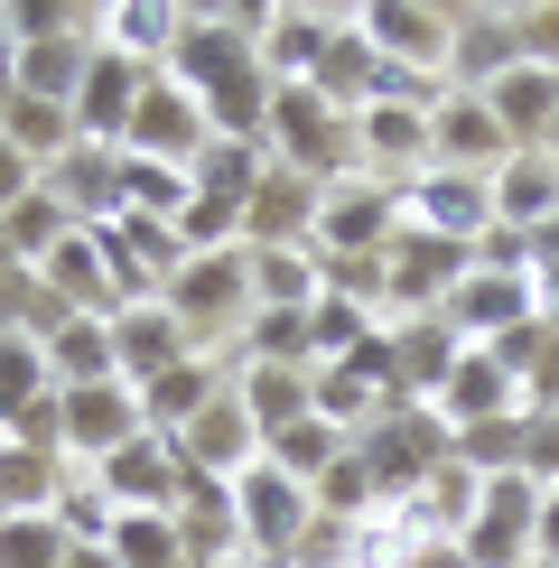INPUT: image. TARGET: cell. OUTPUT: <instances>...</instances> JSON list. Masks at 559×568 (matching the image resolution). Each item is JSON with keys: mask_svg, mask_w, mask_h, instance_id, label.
<instances>
[{"mask_svg": "<svg viewBox=\"0 0 559 568\" xmlns=\"http://www.w3.org/2000/svg\"><path fill=\"white\" fill-rule=\"evenodd\" d=\"M262 150H271V169H298L317 186H336V178L364 169V159H355V112H336L317 84H271Z\"/></svg>", "mask_w": 559, "mask_h": 568, "instance_id": "obj_1", "label": "cell"}, {"mask_svg": "<svg viewBox=\"0 0 559 568\" xmlns=\"http://www.w3.org/2000/svg\"><path fill=\"white\" fill-rule=\"evenodd\" d=\"M159 298H169V317L186 326V345L215 364V345L224 336L243 345V326H252V252L243 243H233V252H186V271Z\"/></svg>", "mask_w": 559, "mask_h": 568, "instance_id": "obj_2", "label": "cell"}, {"mask_svg": "<svg viewBox=\"0 0 559 568\" xmlns=\"http://www.w3.org/2000/svg\"><path fill=\"white\" fill-rule=\"evenodd\" d=\"M355 447H364L373 485H383V504H402V494H429V476L457 457V429L429 410V400H392V410L373 419Z\"/></svg>", "mask_w": 559, "mask_h": 568, "instance_id": "obj_3", "label": "cell"}, {"mask_svg": "<svg viewBox=\"0 0 559 568\" xmlns=\"http://www.w3.org/2000/svg\"><path fill=\"white\" fill-rule=\"evenodd\" d=\"M233 513H243V550L262 568H298V550H308V531H317V494L298 476H280L271 457L233 476Z\"/></svg>", "mask_w": 559, "mask_h": 568, "instance_id": "obj_4", "label": "cell"}, {"mask_svg": "<svg viewBox=\"0 0 559 568\" xmlns=\"http://www.w3.org/2000/svg\"><path fill=\"white\" fill-rule=\"evenodd\" d=\"M402 186H392V178H336V186H326V196H317V233H308V252H317V262H364V252H392V243H402Z\"/></svg>", "mask_w": 559, "mask_h": 568, "instance_id": "obj_5", "label": "cell"}, {"mask_svg": "<svg viewBox=\"0 0 559 568\" xmlns=\"http://www.w3.org/2000/svg\"><path fill=\"white\" fill-rule=\"evenodd\" d=\"M541 494H550V485H531V476H485V504H476V523L457 531V559H466V568H531Z\"/></svg>", "mask_w": 559, "mask_h": 568, "instance_id": "obj_6", "label": "cell"}, {"mask_svg": "<svg viewBox=\"0 0 559 568\" xmlns=\"http://www.w3.org/2000/svg\"><path fill=\"white\" fill-rule=\"evenodd\" d=\"M205 140H215V122H205V103H196L177 75H150V84H140V112H131V131H122V150H131V159H159V169H196Z\"/></svg>", "mask_w": 559, "mask_h": 568, "instance_id": "obj_7", "label": "cell"}, {"mask_svg": "<svg viewBox=\"0 0 559 568\" xmlns=\"http://www.w3.org/2000/svg\"><path fill=\"white\" fill-rule=\"evenodd\" d=\"M402 215L419 233H448V243L476 252L485 233H495V178H476V169H419L402 186Z\"/></svg>", "mask_w": 559, "mask_h": 568, "instance_id": "obj_8", "label": "cell"}, {"mask_svg": "<svg viewBox=\"0 0 559 568\" xmlns=\"http://www.w3.org/2000/svg\"><path fill=\"white\" fill-rule=\"evenodd\" d=\"M438 317L457 326V345H495V336H512V326L541 317V280L531 271H466Z\"/></svg>", "mask_w": 559, "mask_h": 568, "instance_id": "obj_9", "label": "cell"}, {"mask_svg": "<svg viewBox=\"0 0 559 568\" xmlns=\"http://www.w3.org/2000/svg\"><path fill=\"white\" fill-rule=\"evenodd\" d=\"M93 485L112 494V513H177V494H186V457H177V438L140 429L131 447H112V457L93 466Z\"/></svg>", "mask_w": 559, "mask_h": 568, "instance_id": "obj_10", "label": "cell"}, {"mask_svg": "<svg viewBox=\"0 0 559 568\" xmlns=\"http://www.w3.org/2000/svg\"><path fill=\"white\" fill-rule=\"evenodd\" d=\"M57 429H65V457L75 466H103L112 447H131L150 419H140L131 383H75V392H57Z\"/></svg>", "mask_w": 559, "mask_h": 568, "instance_id": "obj_11", "label": "cell"}, {"mask_svg": "<svg viewBox=\"0 0 559 568\" xmlns=\"http://www.w3.org/2000/svg\"><path fill=\"white\" fill-rule=\"evenodd\" d=\"M355 29L373 38V57H383V65H410V75L448 84V10H429V0H364Z\"/></svg>", "mask_w": 559, "mask_h": 568, "instance_id": "obj_12", "label": "cell"}, {"mask_svg": "<svg viewBox=\"0 0 559 568\" xmlns=\"http://www.w3.org/2000/svg\"><path fill=\"white\" fill-rule=\"evenodd\" d=\"M512 65H522V29H512V10L457 0V10H448V84L457 93H485V84H504Z\"/></svg>", "mask_w": 559, "mask_h": 568, "instance_id": "obj_13", "label": "cell"}, {"mask_svg": "<svg viewBox=\"0 0 559 568\" xmlns=\"http://www.w3.org/2000/svg\"><path fill=\"white\" fill-rule=\"evenodd\" d=\"M429 112H438V103H364V112H355V159H364V178H419V169H438Z\"/></svg>", "mask_w": 559, "mask_h": 568, "instance_id": "obj_14", "label": "cell"}, {"mask_svg": "<svg viewBox=\"0 0 559 568\" xmlns=\"http://www.w3.org/2000/svg\"><path fill=\"white\" fill-rule=\"evenodd\" d=\"M177 457H186V476H215V485H233L243 466H262V429H252V410L233 400V383L177 429Z\"/></svg>", "mask_w": 559, "mask_h": 568, "instance_id": "obj_15", "label": "cell"}, {"mask_svg": "<svg viewBox=\"0 0 559 568\" xmlns=\"http://www.w3.org/2000/svg\"><path fill=\"white\" fill-rule=\"evenodd\" d=\"M317 196H326L317 178H298V169H262V186H252V205H243V252H308V233H317Z\"/></svg>", "mask_w": 559, "mask_h": 568, "instance_id": "obj_16", "label": "cell"}, {"mask_svg": "<svg viewBox=\"0 0 559 568\" xmlns=\"http://www.w3.org/2000/svg\"><path fill=\"white\" fill-rule=\"evenodd\" d=\"M429 140H438V169H476V178H495L504 159H522L512 150V131L495 122V103L485 93H438V112H429Z\"/></svg>", "mask_w": 559, "mask_h": 568, "instance_id": "obj_17", "label": "cell"}, {"mask_svg": "<svg viewBox=\"0 0 559 568\" xmlns=\"http://www.w3.org/2000/svg\"><path fill=\"white\" fill-rule=\"evenodd\" d=\"M186 326L169 317V298H131V307H112V364H122V383H159L169 364H186Z\"/></svg>", "mask_w": 559, "mask_h": 568, "instance_id": "obj_18", "label": "cell"}, {"mask_svg": "<svg viewBox=\"0 0 559 568\" xmlns=\"http://www.w3.org/2000/svg\"><path fill=\"white\" fill-rule=\"evenodd\" d=\"M140 84H150V65L112 57V47H93L84 65V93H75V140H93V150H122L131 112H140Z\"/></svg>", "mask_w": 559, "mask_h": 568, "instance_id": "obj_19", "label": "cell"}, {"mask_svg": "<svg viewBox=\"0 0 559 568\" xmlns=\"http://www.w3.org/2000/svg\"><path fill=\"white\" fill-rule=\"evenodd\" d=\"M38 186H47V196H57L84 233H93V224H122V150H93V140H75V150H65Z\"/></svg>", "mask_w": 559, "mask_h": 568, "instance_id": "obj_20", "label": "cell"}, {"mask_svg": "<svg viewBox=\"0 0 559 568\" xmlns=\"http://www.w3.org/2000/svg\"><path fill=\"white\" fill-rule=\"evenodd\" d=\"M186 29V0H103L93 10V47H112V57H131V65H169V47Z\"/></svg>", "mask_w": 559, "mask_h": 568, "instance_id": "obj_21", "label": "cell"}, {"mask_svg": "<svg viewBox=\"0 0 559 568\" xmlns=\"http://www.w3.org/2000/svg\"><path fill=\"white\" fill-rule=\"evenodd\" d=\"M429 410L448 419V429H485V419H512V410H522V383H512V373H504L485 345H466V354H457V373L438 383Z\"/></svg>", "mask_w": 559, "mask_h": 568, "instance_id": "obj_22", "label": "cell"}, {"mask_svg": "<svg viewBox=\"0 0 559 568\" xmlns=\"http://www.w3.org/2000/svg\"><path fill=\"white\" fill-rule=\"evenodd\" d=\"M38 290H57L75 317H112V307H122V280H112V262H103V233L75 224V233L38 262Z\"/></svg>", "mask_w": 559, "mask_h": 568, "instance_id": "obj_23", "label": "cell"}, {"mask_svg": "<svg viewBox=\"0 0 559 568\" xmlns=\"http://www.w3.org/2000/svg\"><path fill=\"white\" fill-rule=\"evenodd\" d=\"M457 326L448 317H392V400H438V383L457 373Z\"/></svg>", "mask_w": 559, "mask_h": 568, "instance_id": "obj_24", "label": "cell"}, {"mask_svg": "<svg viewBox=\"0 0 559 568\" xmlns=\"http://www.w3.org/2000/svg\"><path fill=\"white\" fill-rule=\"evenodd\" d=\"M177 540H186V559H196V568L252 559V550H243V513H233V485L186 476V494H177Z\"/></svg>", "mask_w": 559, "mask_h": 568, "instance_id": "obj_25", "label": "cell"}, {"mask_svg": "<svg viewBox=\"0 0 559 568\" xmlns=\"http://www.w3.org/2000/svg\"><path fill=\"white\" fill-rule=\"evenodd\" d=\"M495 224L504 233H550L559 224V159L550 150H522L495 169Z\"/></svg>", "mask_w": 559, "mask_h": 568, "instance_id": "obj_26", "label": "cell"}, {"mask_svg": "<svg viewBox=\"0 0 559 568\" xmlns=\"http://www.w3.org/2000/svg\"><path fill=\"white\" fill-rule=\"evenodd\" d=\"M336 19H345V10H271V29H262V75H271V84H308L317 65H326V47H336Z\"/></svg>", "mask_w": 559, "mask_h": 568, "instance_id": "obj_27", "label": "cell"}, {"mask_svg": "<svg viewBox=\"0 0 559 568\" xmlns=\"http://www.w3.org/2000/svg\"><path fill=\"white\" fill-rule=\"evenodd\" d=\"M308 373H317V364H308ZM308 373H298V364H233V400L252 410L262 447H271L280 429H298V419H317V410H308Z\"/></svg>", "mask_w": 559, "mask_h": 568, "instance_id": "obj_28", "label": "cell"}, {"mask_svg": "<svg viewBox=\"0 0 559 568\" xmlns=\"http://www.w3.org/2000/svg\"><path fill=\"white\" fill-rule=\"evenodd\" d=\"M485 103H495V122L512 131V150H541L559 131V75L550 65H512L504 84H485Z\"/></svg>", "mask_w": 559, "mask_h": 568, "instance_id": "obj_29", "label": "cell"}, {"mask_svg": "<svg viewBox=\"0 0 559 568\" xmlns=\"http://www.w3.org/2000/svg\"><path fill=\"white\" fill-rule=\"evenodd\" d=\"M224 383H233L224 364H205V354H186V364H169L159 383H140V419H150L159 438H177V429H186V419H196V410H205V400H215Z\"/></svg>", "mask_w": 559, "mask_h": 568, "instance_id": "obj_30", "label": "cell"}, {"mask_svg": "<svg viewBox=\"0 0 559 568\" xmlns=\"http://www.w3.org/2000/svg\"><path fill=\"white\" fill-rule=\"evenodd\" d=\"M0 140H10V150L47 178L65 150H75V103H38V93H10V112H0Z\"/></svg>", "mask_w": 559, "mask_h": 568, "instance_id": "obj_31", "label": "cell"}, {"mask_svg": "<svg viewBox=\"0 0 559 568\" xmlns=\"http://www.w3.org/2000/svg\"><path fill=\"white\" fill-rule=\"evenodd\" d=\"M308 84H317L336 112H364V103H373V84H383V57H373V38L355 29V10L336 19V47H326V65H317Z\"/></svg>", "mask_w": 559, "mask_h": 568, "instance_id": "obj_32", "label": "cell"}, {"mask_svg": "<svg viewBox=\"0 0 559 568\" xmlns=\"http://www.w3.org/2000/svg\"><path fill=\"white\" fill-rule=\"evenodd\" d=\"M57 504H65V457L0 438V513H57Z\"/></svg>", "mask_w": 559, "mask_h": 568, "instance_id": "obj_33", "label": "cell"}, {"mask_svg": "<svg viewBox=\"0 0 559 568\" xmlns=\"http://www.w3.org/2000/svg\"><path fill=\"white\" fill-rule=\"evenodd\" d=\"M47 364H57V392L122 383V364H112V317H65L57 336H47Z\"/></svg>", "mask_w": 559, "mask_h": 568, "instance_id": "obj_34", "label": "cell"}, {"mask_svg": "<svg viewBox=\"0 0 559 568\" xmlns=\"http://www.w3.org/2000/svg\"><path fill=\"white\" fill-rule=\"evenodd\" d=\"M47 392H57V364H47V345L29 336V326H0V419L38 410Z\"/></svg>", "mask_w": 559, "mask_h": 568, "instance_id": "obj_35", "label": "cell"}, {"mask_svg": "<svg viewBox=\"0 0 559 568\" xmlns=\"http://www.w3.org/2000/svg\"><path fill=\"white\" fill-rule=\"evenodd\" d=\"M84 65H93V38L19 47V93H38V103H75V93H84Z\"/></svg>", "mask_w": 559, "mask_h": 568, "instance_id": "obj_36", "label": "cell"}, {"mask_svg": "<svg viewBox=\"0 0 559 568\" xmlns=\"http://www.w3.org/2000/svg\"><path fill=\"white\" fill-rule=\"evenodd\" d=\"M122 568H196L177 540V513H112V540H103Z\"/></svg>", "mask_w": 559, "mask_h": 568, "instance_id": "obj_37", "label": "cell"}, {"mask_svg": "<svg viewBox=\"0 0 559 568\" xmlns=\"http://www.w3.org/2000/svg\"><path fill=\"white\" fill-rule=\"evenodd\" d=\"M271 150L262 140H205V159L186 178H196V196H224V205H252V186H262Z\"/></svg>", "mask_w": 559, "mask_h": 568, "instance_id": "obj_38", "label": "cell"}, {"mask_svg": "<svg viewBox=\"0 0 559 568\" xmlns=\"http://www.w3.org/2000/svg\"><path fill=\"white\" fill-rule=\"evenodd\" d=\"M65 233H75V215H65V205L47 196V186H38V196H19L10 215H0V243H10V262H19V271H38L47 252L65 243Z\"/></svg>", "mask_w": 559, "mask_h": 568, "instance_id": "obj_39", "label": "cell"}, {"mask_svg": "<svg viewBox=\"0 0 559 568\" xmlns=\"http://www.w3.org/2000/svg\"><path fill=\"white\" fill-rule=\"evenodd\" d=\"M186 196H196V178H186V169H159V159H131V150H122V215L177 224Z\"/></svg>", "mask_w": 559, "mask_h": 568, "instance_id": "obj_40", "label": "cell"}, {"mask_svg": "<svg viewBox=\"0 0 559 568\" xmlns=\"http://www.w3.org/2000/svg\"><path fill=\"white\" fill-rule=\"evenodd\" d=\"M243 364H298V373H308V364H317V345H308V307H252V326H243Z\"/></svg>", "mask_w": 559, "mask_h": 568, "instance_id": "obj_41", "label": "cell"}, {"mask_svg": "<svg viewBox=\"0 0 559 568\" xmlns=\"http://www.w3.org/2000/svg\"><path fill=\"white\" fill-rule=\"evenodd\" d=\"M522 457H531V410L457 429V466H476V476H522Z\"/></svg>", "mask_w": 559, "mask_h": 568, "instance_id": "obj_42", "label": "cell"}, {"mask_svg": "<svg viewBox=\"0 0 559 568\" xmlns=\"http://www.w3.org/2000/svg\"><path fill=\"white\" fill-rule=\"evenodd\" d=\"M317 252H252V307H317Z\"/></svg>", "mask_w": 559, "mask_h": 568, "instance_id": "obj_43", "label": "cell"}, {"mask_svg": "<svg viewBox=\"0 0 559 568\" xmlns=\"http://www.w3.org/2000/svg\"><path fill=\"white\" fill-rule=\"evenodd\" d=\"M308 494H317V523H364V513L383 504V485H373V466H364V447H345V457L326 466V476H317Z\"/></svg>", "mask_w": 559, "mask_h": 568, "instance_id": "obj_44", "label": "cell"}, {"mask_svg": "<svg viewBox=\"0 0 559 568\" xmlns=\"http://www.w3.org/2000/svg\"><path fill=\"white\" fill-rule=\"evenodd\" d=\"M345 447H355V438H345V429H326V419H298V429H280V438L262 447V457L280 466V476H298V485H317L326 466L345 457Z\"/></svg>", "mask_w": 559, "mask_h": 568, "instance_id": "obj_45", "label": "cell"}, {"mask_svg": "<svg viewBox=\"0 0 559 568\" xmlns=\"http://www.w3.org/2000/svg\"><path fill=\"white\" fill-rule=\"evenodd\" d=\"M65 523L57 513H0V568H65Z\"/></svg>", "mask_w": 559, "mask_h": 568, "instance_id": "obj_46", "label": "cell"}, {"mask_svg": "<svg viewBox=\"0 0 559 568\" xmlns=\"http://www.w3.org/2000/svg\"><path fill=\"white\" fill-rule=\"evenodd\" d=\"M512 29H522V65H550V75H559V0L512 10Z\"/></svg>", "mask_w": 559, "mask_h": 568, "instance_id": "obj_47", "label": "cell"}, {"mask_svg": "<svg viewBox=\"0 0 559 568\" xmlns=\"http://www.w3.org/2000/svg\"><path fill=\"white\" fill-rule=\"evenodd\" d=\"M522 410H559V317L541 326V354H531V373H522Z\"/></svg>", "mask_w": 559, "mask_h": 568, "instance_id": "obj_48", "label": "cell"}, {"mask_svg": "<svg viewBox=\"0 0 559 568\" xmlns=\"http://www.w3.org/2000/svg\"><path fill=\"white\" fill-rule=\"evenodd\" d=\"M522 476L559 494V410H531V457H522Z\"/></svg>", "mask_w": 559, "mask_h": 568, "instance_id": "obj_49", "label": "cell"}, {"mask_svg": "<svg viewBox=\"0 0 559 568\" xmlns=\"http://www.w3.org/2000/svg\"><path fill=\"white\" fill-rule=\"evenodd\" d=\"M19 196H38V169H29V159L10 150V140H0V215H10Z\"/></svg>", "mask_w": 559, "mask_h": 568, "instance_id": "obj_50", "label": "cell"}, {"mask_svg": "<svg viewBox=\"0 0 559 568\" xmlns=\"http://www.w3.org/2000/svg\"><path fill=\"white\" fill-rule=\"evenodd\" d=\"M531 559L559 568V494H541V531H531Z\"/></svg>", "mask_w": 559, "mask_h": 568, "instance_id": "obj_51", "label": "cell"}, {"mask_svg": "<svg viewBox=\"0 0 559 568\" xmlns=\"http://www.w3.org/2000/svg\"><path fill=\"white\" fill-rule=\"evenodd\" d=\"M10 93H19V38L0 29V112H10Z\"/></svg>", "mask_w": 559, "mask_h": 568, "instance_id": "obj_52", "label": "cell"}, {"mask_svg": "<svg viewBox=\"0 0 559 568\" xmlns=\"http://www.w3.org/2000/svg\"><path fill=\"white\" fill-rule=\"evenodd\" d=\"M65 568H122V559H112L103 540H75V550H65Z\"/></svg>", "mask_w": 559, "mask_h": 568, "instance_id": "obj_53", "label": "cell"}, {"mask_svg": "<svg viewBox=\"0 0 559 568\" xmlns=\"http://www.w3.org/2000/svg\"><path fill=\"white\" fill-rule=\"evenodd\" d=\"M531 568H550V559H531Z\"/></svg>", "mask_w": 559, "mask_h": 568, "instance_id": "obj_54", "label": "cell"}]
</instances>
